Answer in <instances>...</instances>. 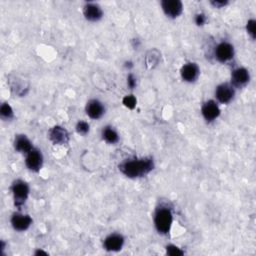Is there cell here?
Returning <instances> with one entry per match:
<instances>
[{"label": "cell", "mask_w": 256, "mask_h": 256, "mask_svg": "<svg viewBox=\"0 0 256 256\" xmlns=\"http://www.w3.org/2000/svg\"><path fill=\"white\" fill-rule=\"evenodd\" d=\"M154 168V161L151 157L133 158L123 161L119 170L128 178H139L147 175Z\"/></svg>", "instance_id": "obj_1"}, {"label": "cell", "mask_w": 256, "mask_h": 256, "mask_svg": "<svg viewBox=\"0 0 256 256\" xmlns=\"http://www.w3.org/2000/svg\"><path fill=\"white\" fill-rule=\"evenodd\" d=\"M173 223V214L169 207L161 205L154 214V226L158 233L167 234Z\"/></svg>", "instance_id": "obj_2"}, {"label": "cell", "mask_w": 256, "mask_h": 256, "mask_svg": "<svg viewBox=\"0 0 256 256\" xmlns=\"http://www.w3.org/2000/svg\"><path fill=\"white\" fill-rule=\"evenodd\" d=\"M11 192L13 195L15 206L21 207L26 202L29 196V185L24 180L17 179L11 185Z\"/></svg>", "instance_id": "obj_3"}, {"label": "cell", "mask_w": 256, "mask_h": 256, "mask_svg": "<svg viewBox=\"0 0 256 256\" xmlns=\"http://www.w3.org/2000/svg\"><path fill=\"white\" fill-rule=\"evenodd\" d=\"M234 46L227 41L220 42L214 49V56L220 63H227L231 61L234 57Z\"/></svg>", "instance_id": "obj_4"}, {"label": "cell", "mask_w": 256, "mask_h": 256, "mask_svg": "<svg viewBox=\"0 0 256 256\" xmlns=\"http://www.w3.org/2000/svg\"><path fill=\"white\" fill-rule=\"evenodd\" d=\"M235 96V88L231 83H221L215 89V97L221 104L230 103Z\"/></svg>", "instance_id": "obj_5"}, {"label": "cell", "mask_w": 256, "mask_h": 256, "mask_svg": "<svg viewBox=\"0 0 256 256\" xmlns=\"http://www.w3.org/2000/svg\"><path fill=\"white\" fill-rule=\"evenodd\" d=\"M25 165L29 170L33 172L40 171V169L43 166V155L41 150L33 148L31 151H29L26 154Z\"/></svg>", "instance_id": "obj_6"}, {"label": "cell", "mask_w": 256, "mask_h": 256, "mask_svg": "<svg viewBox=\"0 0 256 256\" xmlns=\"http://www.w3.org/2000/svg\"><path fill=\"white\" fill-rule=\"evenodd\" d=\"M220 108L218 105V102L215 100H207L206 102L203 103L202 107H201V114L203 116V118L208 122H213L214 120H216L219 115H220Z\"/></svg>", "instance_id": "obj_7"}, {"label": "cell", "mask_w": 256, "mask_h": 256, "mask_svg": "<svg viewBox=\"0 0 256 256\" xmlns=\"http://www.w3.org/2000/svg\"><path fill=\"white\" fill-rule=\"evenodd\" d=\"M161 7L164 14L169 18H177L183 12V4L179 0H163Z\"/></svg>", "instance_id": "obj_8"}, {"label": "cell", "mask_w": 256, "mask_h": 256, "mask_svg": "<svg viewBox=\"0 0 256 256\" xmlns=\"http://www.w3.org/2000/svg\"><path fill=\"white\" fill-rule=\"evenodd\" d=\"M180 75L182 80L185 82H195L200 75V68L195 62L185 63L180 69Z\"/></svg>", "instance_id": "obj_9"}, {"label": "cell", "mask_w": 256, "mask_h": 256, "mask_svg": "<svg viewBox=\"0 0 256 256\" xmlns=\"http://www.w3.org/2000/svg\"><path fill=\"white\" fill-rule=\"evenodd\" d=\"M10 222L14 230L23 232V231H26L31 226L32 218L28 214L15 212L12 214Z\"/></svg>", "instance_id": "obj_10"}, {"label": "cell", "mask_w": 256, "mask_h": 256, "mask_svg": "<svg viewBox=\"0 0 256 256\" xmlns=\"http://www.w3.org/2000/svg\"><path fill=\"white\" fill-rule=\"evenodd\" d=\"M125 239L122 234L111 233L103 241V247L109 252L120 251L124 245Z\"/></svg>", "instance_id": "obj_11"}, {"label": "cell", "mask_w": 256, "mask_h": 256, "mask_svg": "<svg viewBox=\"0 0 256 256\" xmlns=\"http://www.w3.org/2000/svg\"><path fill=\"white\" fill-rule=\"evenodd\" d=\"M85 111L91 119L97 120L105 114V106L98 99H91L86 103Z\"/></svg>", "instance_id": "obj_12"}, {"label": "cell", "mask_w": 256, "mask_h": 256, "mask_svg": "<svg viewBox=\"0 0 256 256\" xmlns=\"http://www.w3.org/2000/svg\"><path fill=\"white\" fill-rule=\"evenodd\" d=\"M250 80V73L244 67H238L231 73V84L234 88H240L245 86Z\"/></svg>", "instance_id": "obj_13"}, {"label": "cell", "mask_w": 256, "mask_h": 256, "mask_svg": "<svg viewBox=\"0 0 256 256\" xmlns=\"http://www.w3.org/2000/svg\"><path fill=\"white\" fill-rule=\"evenodd\" d=\"M83 15L86 20L90 22H97L103 17V10L97 3L89 2L83 7Z\"/></svg>", "instance_id": "obj_14"}, {"label": "cell", "mask_w": 256, "mask_h": 256, "mask_svg": "<svg viewBox=\"0 0 256 256\" xmlns=\"http://www.w3.org/2000/svg\"><path fill=\"white\" fill-rule=\"evenodd\" d=\"M49 139L55 145L66 144L69 141V133L64 127L56 125L49 131Z\"/></svg>", "instance_id": "obj_15"}, {"label": "cell", "mask_w": 256, "mask_h": 256, "mask_svg": "<svg viewBox=\"0 0 256 256\" xmlns=\"http://www.w3.org/2000/svg\"><path fill=\"white\" fill-rule=\"evenodd\" d=\"M14 148L16 151H18L20 153L27 154L34 147L32 145V142L26 135L17 134V135H15V138H14Z\"/></svg>", "instance_id": "obj_16"}, {"label": "cell", "mask_w": 256, "mask_h": 256, "mask_svg": "<svg viewBox=\"0 0 256 256\" xmlns=\"http://www.w3.org/2000/svg\"><path fill=\"white\" fill-rule=\"evenodd\" d=\"M101 136L103 140L109 144H116L119 141V134L112 126H105L102 129Z\"/></svg>", "instance_id": "obj_17"}, {"label": "cell", "mask_w": 256, "mask_h": 256, "mask_svg": "<svg viewBox=\"0 0 256 256\" xmlns=\"http://www.w3.org/2000/svg\"><path fill=\"white\" fill-rule=\"evenodd\" d=\"M0 117L5 121L11 120L14 117L13 109L7 102L2 103L0 106Z\"/></svg>", "instance_id": "obj_18"}, {"label": "cell", "mask_w": 256, "mask_h": 256, "mask_svg": "<svg viewBox=\"0 0 256 256\" xmlns=\"http://www.w3.org/2000/svg\"><path fill=\"white\" fill-rule=\"evenodd\" d=\"M75 129H76V132L80 135H86L89 133V130H90V125L88 122L84 121V120H80L77 122L76 126H75Z\"/></svg>", "instance_id": "obj_19"}, {"label": "cell", "mask_w": 256, "mask_h": 256, "mask_svg": "<svg viewBox=\"0 0 256 256\" xmlns=\"http://www.w3.org/2000/svg\"><path fill=\"white\" fill-rule=\"evenodd\" d=\"M122 103L123 105L128 108V109H134L136 104H137V99L133 94H129V95H125L122 99Z\"/></svg>", "instance_id": "obj_20"}, {"label": "cell", "mask_w": 256, "mask_h": 256, "mask_svg": "<svg viewBox=\"0 0 256 256\" xmlns=\"http://www.w3.org/2000/svg\"><path fill=\"white\" fill-rule=\"evenodd\" d=\"M246 31L248 35L254 40L256 37V21L255 19H249L246 23Z\"/></svg>", "instance_id": "obj_21"}, {"label": "cell", "mask_w": 256, "mask_h": 256, "mask_svg": "<svg viewBox=\"0 0 256 256\" xmlns=\"http://www.w3.org/2000/svg\"><path fill=\"white\" fill-rule=\"evenodd\" d=\"M166 252L168 255H171V256H178V255L184 254V252L179 247L172 245V244L166 246Z\"/></svg>", "instance_id": "obj_22"}, {"label": "cell", "mask_w": 256, "mask_h": 256, "mask_svg": "<svg viewBox=\"0 0 256 256\" xmlns=\"http://www.w3.org/2000/svg\"><path fill=\"white\" fill-rule=\"evenodd\" d=\"M194 22L197 26H203L206 22H207V17L204 13L200 12V13H197L194 17Z\"/></svg>", "instance_id": "obj_23"}, {"label": "cell", "mask_w": 256, "mask_h": 256, "mask_svg": "<svg viewBox=\"0 0 256 256\" xmlns=\"http://www.w3.org/2000/svg\"><path fill=\"white\" fill-rule=\"evenodd\" d=\"M136 85H137L136 77L132 73H129L127 76V86L129 87V89H134Z\"/></svg>", "instance_id": "obj_24"}, {"label": "cell", "mask_w": 256, "mask_h": 256, "mask_svg": "<svg viewBox=\"0 0 256 256\" xmlns=\"http://www.w3.org/2000/svg\"><path fill=\"white\" fill-rule=\"evenodd\" d=\"M211 4L215 8H223L228 4V1H220V0H213L211 1Z\"/></svg>", "instance_id": "obj_25"}, {"label": "cell", "mask_w": 256, "mask_h": 256, "mask_svg": "<svg viewBox=\"0 0 256 256\" xmlns=\"http://www.w3.org/2000/svg\"><path fill=\"white\" fill-rule=\"evenodd\" d=\"M133 66V63L131 62V61H126L125 62V67H127V68H131Z\"/></svg>", "instance_id": "obj_26"}, {"label": "cell", "mask_w": 256, "mask_h": 256, "mask_svg": "<svg viewBox=\"0 0 256 256\" xmlns=\"http://www.w3.org/2000/svg\"><path fill=\"white\" fill-rule=\"evenodd\" d=\"M35 254H36V255H40V254H46V255H47L46 252H43V251H40V250H38Z\"/></svg>", "instance_id": "obj_27"}]
</instances>
